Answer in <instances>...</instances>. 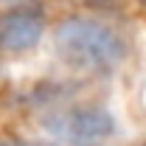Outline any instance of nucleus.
Listing matches in <instances>:
<instances>
[{
  "label": "nucleus",
  "mask_w": 146,
  "mask_h": 146,
  "mask_svg": "<svg viewBox=\"0 0 146 146\" xmlns=\"http://www.w3.org/2000/svg\"><path fill=\"white\" fill-rule=\"evenodd\" d=\"M39 127L54 141L70 146H90L96 141H107L110 135H115L118 124L112 112L98 104H65L42 112Z\"/></svg>",
  "instance_id": "2"
},
{
  "label": "nucleus",
  "mask_w": 146,
  "mask_h": 146,
  "mask_svg": "<svg viewBox=\"0 0 146 146\" xmlns=\"http://www.w3.org/2000/svg\"><path fill=\"white\" fill-rule=\"evenodd\" d=\"M48 28L45 11L39 6H9L0 11V54L20 56L39 45Z\"/></svg>",
  "instance_id": "3"
},
{
  "label": "nucleus",
  "mask_w": 146,
  "mask_h": 146,
  "mask_svg": "<svg viewBox=\"0 0 146 146\" xmlns=\"http://www.w3.org/2000/svg\"><path fill=\"white\" fill-rule=\"evenodd\" d=\"M141 3H146V0H141Z\"/></svg>",
  "instance_id": "6"
},
{
  "label": "nucleus",
  "mask_w": 146,
  "mask_h": 146,
  "mask_svg": "<svg viewBox=\"0 0 146 146\" xmlns=\"http://www.w3.org/2000/svg\"><path fill=\"white\" fill-rule=\"evenodd\" d=\"M39 146H56V143H39Z\"/></svg>",
  "instance_id": "4"
},
{
  "label": "nucleus",
  "mask_w": 146,
  "mask_h": 146,
  "mask_svg": "<svg viewBox=\"0 0 146 146\" xmlns=\"http://www.w3.org/2000/svg\"><path fill=\"white\" fill-rule=\"evenodd\" d=\"M0 3H11V0H0Z\"/></svg>",
  "instance_id": "5"
},
{
  "label": "nucleus",
  "mask_w": 146,
  "mask_h": 146,
  "mask_svg": "<svg viewBox=\"0 0 146 146\" xmlns=\"http://www.w3.org/2000/svg\"><path fill=\"white\" fill-rule=\"evenodd\" d=\"M143 146H146V143H143Z\"/></svg>",
  "instance_id": "7"
},
{
  "label": "nucleus",
  "mask_w": 146,
  "mask_h": 146,
  "mask_svg": "<svg viewBox=\"0 0 146 146\" xmlns=\"http://www.w3.org/2000/svg\"><path fill=\"white\" fill-rule=\"evenodd\" d=\"M54 48L59 59L79 73L107 76L129 56V42L112 23L93 14H70L54 28Z\"/></svg>",
  "instance_id": "1"
}]
</instances>
